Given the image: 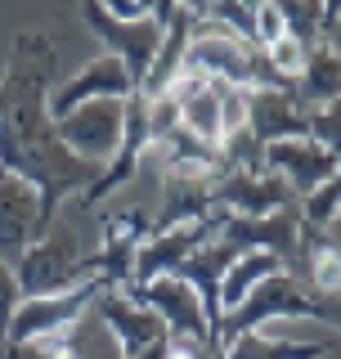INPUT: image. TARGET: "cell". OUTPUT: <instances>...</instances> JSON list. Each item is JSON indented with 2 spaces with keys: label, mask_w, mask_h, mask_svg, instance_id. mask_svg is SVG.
<instances>
[{
  "label": "cell",
  "mask_w": 341,
  "mask_h": 359,
  "mask_svg": "<svg viewBox=\"0 0 341 359\" xmlns=\"http://www.w3.org/2000/svg\"><path fill=\"white\" fill-rule=\"evenodd\" d=\"M215 90H220V121H225V135L243 130V126H247V90L220 86V81H215Z\"/></svg>",
  "instance_id": "f1b7e54d"
},
{
  "label": "cell",
  "mask_w": 341,
  "mask_h": 359,
  "mask_svg": "<svg viewBox=\"0 0 341 359\" xmlns=\"http://www.w3.org/2000/svg\"><path fill=\"white\" fill-rule=\"evenodd\" d=\"M260 5H265V0H211L202 18L220 22V27H229L243 41L256 45V14H260Z\"/></svg>",
  "instance_id": "cb8c5ba5"
},
{
  "label": "cell",
  "mask_w": 341,
  "mask_h": 359,
  "mask_svg": "<svg viewBox=\"0 0 341 359\" xmlns=\"http://www.w3.org/2000/svg\"><path fill=\"white\" fill-rule=\"evenodd\" d=\"M54 45L41 32H18L9 45V67L0 76V171L27 180L41 194V224L59 220L63 198H81L104 166L76 157L54 130L50 81Z\"/></svg>",
  "instance_id": "6da1fadb"
},
{
  "label": "cell",
  "mask_w": 341,
  "mask_h": 359,
  "mask_svg": "<svg viewBox=\"0 0 341 359\" xmlns=\"http://www.w3.org/2000/svg\"><path fill=\"white\" fill-rule=\"evenodd\" d=\"M121 121H126V99H95V104H81L67 117H59L54 130H59V140L76 157H86L95 166H108L121 144Z\"/></svg>",
  "instance_id": "52a82bcc"
},
{
  "label": "cell",
  "mask_w": 341,
  "mask_h": 359,
  "mask_svg": "<svg viewBox=\"0 0 341 359\" xmlns=\"http://www.w3.org/2000/svg\"><path fill=\"white\" fill-rule=\"evenodd\" d=\"M90 314L104 323V332L112 337V346H117V355H121V359L140 355L144 346H153V341H157V337H170V332H166V323L157 319L149 306H135L126 292H112V287L95 297Z\"/></svg>",
  "instance_id": "7c38bea8"
},
{
  "label": "cell",
  "mask_w": 341,
  "mask_h": 359,
  "mask_svg": "<svg viewBox=\"0 0 341 359\" xmlns=\"http://www.w3.org/2000/svg\"><path fill=\"white\" fill-rule=\"evenodd\" d=\"M279 18H283V32H288L292 41H301L305 50H314V45H323V5L319 0H274Z\"/></svg>",
  "instance_id": "603a6c76"
},
{
  "label": "cell",
  "mask_w": 341,
  "mask_h": 359,
  "mask_svg": "<svg viewBox=\"0 0 341 359\" xmlns=\"http://www.w3.org/2000/svg\"><path fill=\"white\" fill-rule=\"evenodd\" d=\"M297 189L274 171H220L215 175V207L229 216H274L283 207H297Z\"/></svg>",
  "instance_id": "30bf717a"
},
{
  "label": "cell",
  "mask_w": 341,
  "mask_h": 359,
  "mask_svg": "<svg viewBox=\"0 0 341 359\" xmlns=\"http://www.w3.org/2000/svg\"><path fill=\"white\" fill-rule=\"evenodd\" d=\"M319 5H323V18H328V22L341 14V0H319Z\"/></svg>",
  "instance_id": "74e56055"
},
{
  "label": "cell",
  "mask_w": 341,
  "mask_h": 359,
  "mask_svg": "<svg viewBox=\"0 0 341 359\" xmlns=\"http://www.w3.org/2000/svg\"><path fill=\"white\" fill-rule=\"evenodd\" d=\"M22 301V287H18V274L9 261H0V337L9 332V323H14V310Z\"/></svg>",
  "instance_id": "f546056e"
},
{
  "label": "cell",
  "mask_w": 341,
  "mask_h": 359,
  "mask_svg": "<svg viewBox=\"0 0 341 359\" xmlns=\"http://www.w3.org/2000/svg\"><path fill=\"white\" fill-rule=\"evenodd\" d=\"M149 233H153V220L144 216L140 207L108 211L104 216V247L90 256V274H95L104 287L121 292L135 278V256H140V247H144Z\"/></svg>",
  "instance_id": "9c48e42d"
},
{
  "label": "cell",
  "mask_w": 341,
  "mask_h": 359,
  "mask_svg": "<svg viewBox=\"0 0 341 359\" xmlns=\"http://www.w3.org/2000/svg\"><path fill=\"white\" fill-rule=\"evenodd\" d=\"M305 45L301 41H292V36H279L274 45H265V59H269V67H274L279 76H288L292 86H297V76H301V67H305Z\"/></svg>",
  "instance_id": "83f0119b"
},
{
  "label": "cell",
  "mask_w": 341,
  "mask_h": 359,
  "mask_svg": "<svg viewBox=\"0 0 341 359\" xmlns=\"http://www.w3.org/2000/svg\"><path fill=\"white\" fill-rule=\"evenodd\" d=\"M215 175L220 171H198V166H166L162 180V211L153 220L157 229H170V224H189L202 220L215 211Z\"/></svg>",
  "instance_id": "9a60e30c"
},
{
  "label": "cell",
  "mask_w": 341,
  "mask_h": 359,
  "mask_svg": "<svg viewBox=\"0 0 341 359\" xmlns=\"http://www.w3.org/2000/svg\"><path fill=\"white\" fill-rule=\"evenodd\" d=\"M45 233L41 224V194L27 180L0 171V261L18 265V256L27 252Z\"/></svg>",
  "instance_id": "4fadbf2b"
},
{
  "label": "cell",
  "mask_w": 341,
  "mask_h": 359,
  "mask_svg": "<svg viewBox=\"0 0 341 359\" xmlns=\"http://www.w3.org/2000/svg\"><path fill=\"white\" fill-rule=\"evenodd\" d=\"M189 36H193V14H185V9H175V18L166 22V32H162V50H157V59L149 67V76H144V86H140V95L149 99H162L170 81H175L180 72H185V54H189Z\"/></svg>",
  "instance_id": "d6986e66"
},
{
  "label": "cell",
  "mask_w": 341,
  "mask_h": 359,
  "mask_svg": "<svg viewBox=\"0 0 341 359\" xmlns=\"http://www.w3.org/2000/svg\"><path fill=\"white\" fill-rule=\"evenodd\" d=\"M121 292H126L135 306H149L166 323L175 346H193V351L211 355V319L202 310V297L193 292V283H185L180 274H157L149 283H131Z\"/></svg>",
  "instance_id": "3957f363"
},
{
  "label": "cell",
  "mask_w": 341,
  "mask_h": 359,
  "mask_svg": "<svg viewBox=\"0 0 341 359\" xmlns=\"http://www.w3.org/2000/svg\"><path fill=\"white\" fill-rule=\"evenodd\" d=\"M131 95H135V81H131L126 67H121V59L99 54V59H90L81 72L67 76L63 86L50 90V117L59 121L81 104H95V99H131Z\"/></svg>",
  "instance_id": "8fae6325"
},
{
  "label": "cell",
  "mask_w": 341,
  "mask_h": 359,
  "mask_svg": "<svg viewBox=\"0 0 341 359\" xmlns=\"http://www.w3.org/2000/svg\"><path fill=\"white\" fill-rule=\"evenodd\" d=\"M99 292H108L99 278H86L81 287L72 292H54V297H22L14 310V323L5 332V346H22V341H41V337H54L63 328H72L76 319H86L90 306H95Z\"/></svg>",
  "instance_id": "5b68a950"
},
{
  "label": "cell",
  "mask_w": 341,
  "mask_h": 359,
  "mask_svg": "<svg viewBox=\"0 0 341 359\" xmlns=\"http://www.w3.org/2000/svg\"><path fill=\"white\" fill-rule=\"evenodd\" d=\"M0 359H121V355H117V346H112V337L104 332V323L90 332L86 319H76L72 328H63L54 337L22 341V346H5Z\"/></svg>",
  "instance_id": "e0dca14e"
},
{
  "label": "cell",
  "mask_w": 341,
  "mask_h": 359,
  "mask_svg": "<svg viewBox=\"0 0 341 359\" xmlns=\"http://www.w3.org/2000/svg\"><path fill=\"white\" fill-rule=\"evenodd\" d=\"M247 130L260 144L310 140V108L292 90H247Z\"/></svg>",
  "instance_id": "5bb4252c"
},
{
  "label": "cell",
  "mask_w": 341,
  "mask_h": 359,
  "mask_svg": "<svg viewBox=\"0 0 341 359\" xmlns=\"http://www.w3.org/2000/svg\"><path fill=\"white\" fill-rule=\"evenodd\" d=\"M234 261H238V252L229 243H220V233H215L207 247H198L193 256H185V261L175 265V274L185 278V283H193V292L202 297V310H207V319H211V332H215V323H220V283H225V274H229Z\"/></svg>",
  "instance_id": "ac0fdd59"
},
{
  "label": "cell",
  "mask_w": 341,
  "mask_h": 359,
  "mask_svg": "<svg viewBox=\"0 0 341 359\" xmlns=\"http://www.w3.org/2000/svg\"><path fill=\"white\" fill-rule=\"evenodd\" d=\"M279 269H288V265H283L274 252H243V256H238V261L229 265L225 283H220V314L238 310L247 297H252V287H256V283H265V278H269V274H279Z\"/></svg>",
  "instance_id": "7402d4cb"
},
{
  "label": "cell",
  "mask_w": 341,
  "mask_h": 359,
  "mask_svg": "<svg viewBox=\"0 0 341 359\" xmlns=\"http://www.w3.org/2000/svg\"><path fill=\"white\" fill-rule=\"evenodd\" d=\"M81 22L104 41V54L121 59V67L131 72L135 90H140L153 59H157V50H162V32H166L162 22L157 18H112L99 0H81Z\"/></svg>",
  "instance_id": "277c9868"
},
{
  "label": "cell",
  "mask_w": 341,
  "mask_h": 359,
  "mask_svg": "<svg viewBox=\"0 0 341 359\" xmlns=\"http://www.w3.org/2000/svg\"><path fill=\"white\" fill-rule=\"evenodd\" d=\"M323 233H328V243H333V247H337V252H341V211H337V220H333V224H328V229H323Z\"/></svg>",
  "instance_id": "8d00e7d4"
},
{
  "label": "cell",
  "mask_w": 341,
  "mask_h": 359,
  "mask_svg": "<svg viewBox=\"0 0 341 359\" xmlns=\"http://www.w3.org/2000/svg\"><path fill=\"white\" fill-rule=\"evenodd\" d=\"M292 95L301 99L305 108H323L341 99V59L328 45H314L310 54H305V67L297 76V86H292Z\"/></svg>",
  "instance_id": "44dd1931"
},
{
  "label": "cell",
  "mask_w": 341,
  "mask_h": 359,
  "mask_svg": "<svg viewBox=\"0 0 341 359\" xmlns=\"http://www.w3.org/2000/svg\"><path fill=\"white\" fill-rule=\"evenodd\" d=\"M166 359H211L207 351H193V346H175V341H170V355Z\"/></svg>",
  "instance_id": "e575fe53"
},
{
  "label": "cell",
  "mask_w": 341,
  "mask_h": 359,
  "mask_svg": "<svg viewBox=\"0 0 341 359\" xmlns=\"http://www.w3.org/2000/svg\"><path fill=\"white\" fill-rule=\"evenodd\" d=\"M301 207H283L274 216H229L220 229V243H229L238 256L243 252H274L288 274H301V256H305V243H301Z\"/></svg>",
  "instance_id": "8992f818"
},
{
  "label": "cell",
  "mask_w": 341,
  "mask_h": 359,
  "mask_svg": "<svg viewBox=\"0 0 341 359\" xmlns=\"http://www.w3.org/2000/svg\"><path fill=\"white\" fill-rule=\"evenodd\" d=\"M265 171L283 175L297 198H305L310 189H319L323 180H333L341 171V162L328 149H319L314 140H283V144H269L265 149Z\"/></svg>",
  "instance_id": "2e32d148"
},
{
  "label": "cell",
  "mask_w": 341,
  "mask_h": 359,
  "mask_svg": "<svg viewBox=\"0 0 341 359\" xmlns=\"http://www.w3.org/2000/svg\"><path fill=\"white\" fill-rule=\"evenodd\" d=\"M170 355V337H157L153 346H144L140 355H131V359H166Z\"/></svg>",
  "instance_id": "836d02e7"
},
{
  "label": "cell",
  "mask_w": 341,
  "mask_h": 359,
  "mask_svg": "<svg viewBox=\"0 0 341 359\" xmlns=\"http://www.w3.org/2000/svg\"><path fill=\"white\" fill-rule=\"evenodd\" d=\"M279 36H288V32H283V18H279L274 0H265V5H260V14H256V45L265 50V45H274Z\"/></svg>",
  "instance_id": "4dcf8cb0"
},
{
  "label": "cell",
  "mask_w": 341,
  "mask_h": 359,
  "mask_svg": "<svg viewBox=\"0 0 341 359\" xmlns=\"http://www.w3.org/2000/svg\"><path fill=\"white\" fill-rule=\"evenodd\" d=\"M0 355H5V337H0Z\"/></svg>",
  "instance_id": "f35d334b"
},
{
  "label": "cell",
  "mask_w": 341,
  "mask_h": 359,
  "mask_svg": "<svg viewBox=\"0 0 341 359\" xmlns=\"http://www.w3.org/2000/svg\"><path fill=\"white\" fill-rule=\"evenodd\" d=\"M297 207H301V220L310 224V229H328V224L337 220V211H341V171L333 180H323L319 189H310Z\"/></svg>",
  "instance_id": "d4e9b609"
},
{
  "label": "cell",
  "mask_w": 341,
  "mask_h": 359,
  "mask_svg": "<svg viewBox=\"0 0 341 359\" xmlns=\"http://www.w3.org/2000/svg\"><path fill=\"white\" fill-rule=\"evenodd\" d=\"M207 5H211V0H175V9H185V14H193V18L207 14Z\"/></svg>",
  "instance_id": "d590c367"
},
{
  "label": "cell",
  "mask_w": 341,
  "mask_h": 359,
  "mask_svg": "<svg viewBox=\"0 0 341 359\" xmlns=\"http://www.w3.org/2000/svg\"><path fill=\"white\" fill-rule=\"evenodd\" d=\"M22 297H54V292L81 287L90 274V256L81 252V238L67 220H54L14 265Z\"/></svg>",
  "instance_id": "7a4b0ae2"
},
{
  "label": "cell",
  "mask_w": 341,
  "mask_h": 359,
  "mask_svg": "<svg viewBox=\"0 0 341 359\" xmlns=\"http://www.w3.org/2000/svg\"><path fill=\"white\" fill-rule=\"evenodd\" d=\"M112 18H153V0H99Z\"/></svg>",
  "instance_id": "1f68e13d"
},
{
  "label": "cell",
  "mask_w": 341,
  "mask_h": 359,
  "mask_svg": "<svg viewBox=\"0 0 341 359\" xmlns=\"http://www.w3.org/2000/svg\"><path fill=\"white\" fill-rule=\"evenodd\" d=\"M323 45H328V50H333L337 59H341V14H337L333 22H323Z\"/></svg>",
  "instance_id": "d6a6232c"
},
{
  "label": "cell",
  "mask_w": 341,
  "mask_h": 359,
  "mask_svg": "<svg viewBox=\"0 0 341 359\" xmlns=\"http://www.w3.org/2000/svg\"><path fill=\"white\" fill-rule=\"evenodd\" d=\"M328 351H333L328 341H292V337H274V332L256 328V332H243L238 341H229L211 359H323Z\"/></svg>",
  "instance_id": "ffe728a7"
},
{
  "label": "cell",
  "mask_w": 341,
  "mask_h": 359,
  "mask_svg": "<svg viewBox=\"0 0 341 359\" xmlns=\"http://www.w3.org/2000/svg\"><path fill=\"white\" fill-rule=\"evenodd\" d=\"M225 220H229V211L215 207L211 216H202V220L170 224V229L149 233L144 247H140V256H135V278H131V283H149V278H157V274H175V265L185 261V256H193L198 247H207L215 233L225 229Z\"/></svg>",
  "instance_id": "ba28073f"
},
{
  "label": "cell",
  "mask_w": 341,
  "mask_h": 359,
  "mask_svg": "<svg viewBox=\"0 0 341 359\" xmlns=\"http://www.w3.org/2000/svg\"><path fill=\"white\" fill-rule=\"evenodd\" d=\"M220 153H225V171H265V144H260L247 126L225 135Z\"/></svg>",
  "instance_id": "484cf974"
},
{
  "label": "cell",
  "mask_w": 341,
  "mask_h": 359,
  "mask_svg": "<svg viewBox=\"0 0 341 359\" xmlns=\"http://www.w3.org/2000/svg\"><path fill=\"white\" fill-rule=\"evenodd\" d=\"M310 140L341 162V99H333L323 108H310Z\"/></svg>",
  "instance_id": "4316f807"
}]
</instances>
